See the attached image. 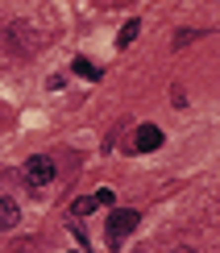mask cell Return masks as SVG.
<instances>
[{
    "instance_id": "obj_7",
    "label": "cell",
    "mask_w": 220,
    "mask_h": 253,
    "mask_svg": "<svg viewBox=\"0 0 220 253\" xmlns=\"http://www.w3.org/2000/svg\"><path fill=\"white\" fill-rule=\"evenodd\" d=\"M75 216H88V212H96V195H83V199H75V208H71Z\"/></svg>"
},
{
    "instance_id": "obj_5",
    "label": "cell",
    "mask_w": 220,
    "mask_h": 253,
    "mask_svg": "<svg viewBox=\"0 0 220 253\" xmlns=\"http://www.w3.org/2000/svg\"><path fill=\"white\" fill-rule=\"evenodd\" d=\"M137 34H141V21H129V25L117 34V46H129V42H137Z\"/></svg>"
},
{
    "instance_id": "obj_6",
    "label": "cell",
    "mask_w": 220,
    "mask_h": 253,
    "mask_svg": "<svg viewBox=\"0 0 220 253\" xmlns=\"http://www.w3.org/2000/svg\"><path fill=\"white\" fill-rule=\"evenodd\" d=\"M75 75H83V79H100V67H96V62H88V58H75Z\"/></svg>"
},
{
    "instance_id": "obj_2",
    "label": "cell",
    "mask_w": 220,
    "mask_h": 253,
    "mask_svg": "<svg viewBox=\"0 0 220 253\" xmlns=\"http://www.w3.org/2000/svg\"><path fill=\"white\" fill-rule=\"evenodd\" d=\"M25 183L29 187H50V183H54V158H50V154L29 158V162H25Z\"/></svg>"
},
{
    "instance_id": "obj_4",
    "label": "cell",
    "mask_w": 220,
    "mask_h": 253,
    "mask_svg": "<svg viewBox=\"0 0 220 253\" xmlns=\"http://www.w3.org/2000/svg\"><path fill=\"white\" fill-rule=\"evenodd\" d=\"M17 220H21V208H17L8 195H0V233H8V228H13Z\"/></svg>"
},
{
    "instance_id": "obj_1",
    "label": "cell",
    "mask_w": 220,
    "mask_h": 253,
    "mask_svg": "<svg viewBox=\"0 0 220 253\" xmlns=\"http://www.w3.org/2000/svg\"><path fill=\"white\" fill-rule=\"evenodd\" d=\"M137 212H133V208H117V212L108 216V224H104V241H108L112 249H121L125 245V237L133 233V228H137Z\"/></svg>"
},
{
    "instance_id": "obj_3",
    "label": "cell",
    "mask_w": 220,
    "mask_h": 253,
    "mask_svg": "<svg viewBox=\"0 0 220 253\" xmlns=\"http://www.w3.org/2000/svg\"><path fill=\"white\" fill-rule=\"evenodd\" d=\"M162 145V129L158 125H137V133H133V150L137 154H150Z\"/></svg>"
},
{
    "instance_id": "obj_8",
    "label": "cell",
    "mask_w": 220,
    "mask_h": 253,
    "mask_svg": "<svg viewBox=\"0 0 220 253\" xmlns=\"http://www.w3.org/2000/svg\"><path fill=\"white\" fill-rule=\"evenodd\" d=\"M175 253H195V249H175Z\"/></svg>"
}]
</instances>
